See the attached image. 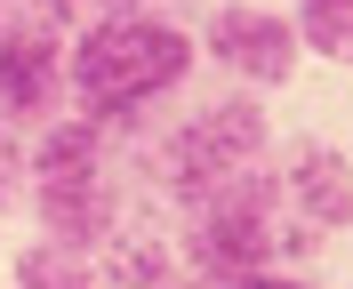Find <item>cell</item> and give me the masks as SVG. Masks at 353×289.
Returning <instances> with one entry per match:
<instances>
[{"mask_svg":"<svg viewBox=\"0 0 353 289\" xmlns=\"http://www.w3.org/2000/svg\"><path fill=\"white\" fill-rule=\"evenodd\" d=\"M193 32H176L169 17H97L81 32V48L65 57V89L81 97V121L97 129H129L145 112H161L185 72H193Z\"/></svg>","mask_w":353,"mask_h":289,"instance_id":"1","label":"cell"},{"mask_svg":"<svg viewBox=\"0 0 353 289\" xmlns=\"http://www.w3.org/2000/svg\"><path fill=\"white\" fill-rule=\"evenodd\" d=\"M176 257H185V273H193L201 289H233V281H249V273H265V266H281V257H297L273 169L257 161V169H241L233 185H217L209 201H193Z\"/></svg>","mask_w":353,"mask_h":289,"instance_id":"2","label":"cell"},{"mask_svg":"<svg viewBox=\"0 0 353 289\" xmlns=\"http://www.w3.org/2000/svg\"><path fill=\"white\" fill-rule=\"evenodd\" d=\"M265 145H273V129H265V105L257 97H209V105H193L185 121H169V129L145 145V177L161 185V193L176 201V209H193V201H209L217 185H233L241 169H257Z\"/></svg>","mask_w":353,"mask_h":289,"instance_id":"3","label":"cell"},{"mask_svg":"<svg viewBox=\"0 0 353 289\" xmlns=\"http://www.w3.org/2000/svg\"><path fill=\"white\" fill-rule=\"evenodd\" d=\"M273 185H281V217H289V241L297 249H313L321 233L353 225V161L337 153L330 137H289Z\"/></svg>","mask_w":353,"mask_h":289,"instance_id":"4","label":"cell"},{"mask_svg":"<svg viewBox=\"0 0 353 289\" xmlns=\"http://www.w3.org/2000/svg\"><path fill=\"white\" fill-rule=\"evenodd\" d=\"M193 48H209V57H217V65L233 72L249 97H257V89H281L289 72H297V32H289V17L249 8V0L217 8V17H209V32H201Z\"/></svg>","mask_w":353,"mask_h":289,"instance_id":"5","label":"cell"},{"mask_svg":"<svg viewBox=\"0 0 353 289\" xmlns=\"http://www.w3.org/2000/svg\"><path fill=\"white\" fill-rule=\"evenodd\" d=\"M65 97V48H57V24L17 17L0 24V121H48V105Z\"/></svg>","mask_w":353,"mask_h":289,"instance_id":"6","label":"cell"},{"mask_svg":"<svg viewBox=\"0 0 353 289\" xmlns=\"http://www.w3.org/2000/svg\"><path fill=\"white\" fill-rule=\"evenodd\" d=\"M32 217H41V233L57 249L97 257V249L121 233V201H112L105 169H81V177H32Z\"/></svg>","mask_w":353,"mask_h":289,"instance_id":"7","label":"cell"},{"mask_svg":"<svg viewBox=\"0 0 353 289\" xmlns=\"http://www.w3.org/2000/svg\"><path fill=\"white\" fill-rule=\"evenodd\" d=\"M97 281L105 289H161L169 281V233H112L97 249Z\"/></svg>","mask_w":353,"mask_h":289,"instance_id":"8","label":"cell"},{"mask_svg":"<svg viewBox=\"0 0 353 289\" xmlns=\"http://www.w3.org/2000/svg\"><path fill=\"white\" fill-rule=\"evenodd\" d=\"M81 169H105V129L97 121H57L32 145V177H81Z\"/></svg>","mask_w":353,"mask_h":289,"instance_id":"9","label":"cell"},{"mask_svg":"<svg viewBox=\"0 0 353 289\" xmlns=\"http://www.w3.org/2000/svg\"><path fill=\"white\" fill-rule=\"evenodd\" d=\"M289 32H297V48H313V57L353 65V0H297Z\"/></svg>","mask_w":353,"mask_h":289,"instance_id":"10","label":"cell"},{"mask_svg":"<svg viewBox=\"0 0 353 289\" xmlns=\"http://www.w3.org/2000/svg\"><path fill=\"white\" fill-rule=\"evenodd\" d=\"M17 289H105V281H97V257L41 241V249H24V257H17Z\"/></svg>","mask_w":353,"mask_h":289,"instance_id":"11","label":"cell"},{"mask_svg":"<svg viewBox=\"0 0 353 289\" xmlns=\"http://www.w3.org/2000/svg\"><path fill=\"white\" fill-rule=\"evenodd\" d=\"M233 289H321L313 273H289V266H265V273H249V281H233Z\"/></svg>","mask_w":353,"mask_h":289,"instance_id":"12","label":"cell"},{"mask_svg":"<svg viewBox=\"0 0 353 289\" xmlns=\"http://www.w3.org/2000/svg\"><path fill=\"white\" fill-rule=\"evenodd\" d=\"M161 289H201V281H161Z\"/></svg>","mask_w":353,"mask_h":289,"instance_id":"13","label":"cell"}]
</instances>
